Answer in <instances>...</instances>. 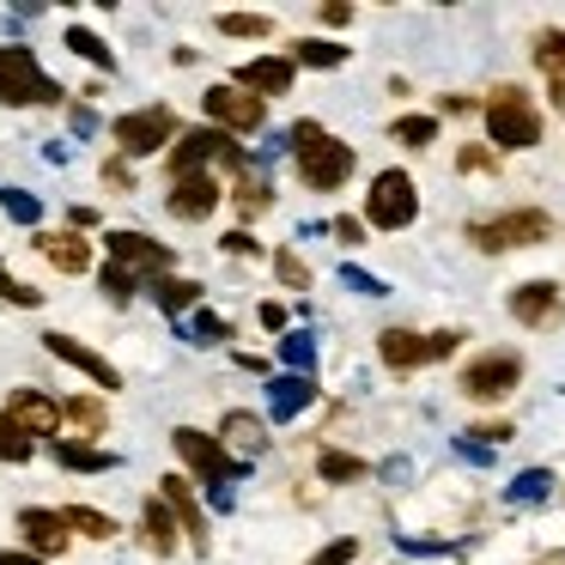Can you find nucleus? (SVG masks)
<instances>
[{
    "mask_svg": "<svg viewBox=\"0 0 565 565\" xmlns=\"http://www.w3.org/2000/svg\"><path fill=\"white\" fill-rule=\"evenodd\" d=\"M334 237L341 244H365V220H334Z\"/></svg>",
    "mask_w": 565,
    "mask_h": 565,
    "instance_id": "obj_46",
    "label": "nucleus"
},
{
    "mask_svg": "<svg viewBox=\"0 0 565 565\" xmlns=\"http://www.w3.org/2000/svg\"><path fill=\"white\" fill-rule=\"evenodd\" d=\"M395 140H402V147H431V140H438V116H402V122H395Z\"/></svg>",
    "mask_w": 565,
    "mask_h": 565,
    "instance_id": "obj_34",
    "label": "nucleus"
},
{
    "mask_svg": "<svg viewBox=\"0 0 565 565\" xmlns=\"http://www.w3.org/2000/svg\"><path fill=\"white\" fill-rule=\"evenodd\" d=\"M43 347H50L55 359H67L74 371H86V377L98 383V390H122V371H116L104 353H92V347H79L74 334H43Z\"/></svg>",
    "mask_w": 565,
    "mask_h": 565,
    "instance_id": "obj_15",
    "label": "nucleus"
},
{
    "mask_svg": "<svg viewBox=\"0 0 565 565\" xmlns=\"http://www.w3.org/2000/svg\"><path fill=\"white\" fill-rule=\"evenodd\" d=\"M38 256H50L62 274H86L92 268V244L79 232H43L38 237Z\"/></svg>",
    "mask_w": 565,
    "mask_h": 565,
    "instance_id": "obj_20",
    "label": "nucleus"
},
{
    "mask_svg": "<svg viewBox=\"0 0 565 565\" xmlns=\"http://www.w3.org/2000/svg\"><path fill=\"white\" fill-rule=\"evenodd\" d=\"M62 419H74V426L86 431V438H98V431L110 426V414H104V402H98V395H74V402L62 407Z\"/></svg>",
    "mask_w": 565,
    "mask_h": 565,
    "instance_id": "obj_27",
    "label": "nucleus"
},
{
    "mask_svg": "<svg viewBox=\"0 0 565 565\" xmlns=\"http://www.w3.org/2000/svg\"><path fill=\"white\" fill-rule=\"evenodd\" d=\"M220 438L232 444V450H244V456H256L262 444H268V438H262V419H256V414H225Z\"/></svg>",
    "mask_w": 565,
    "mask_h": 565,
    "instance_id": "obj_25",
    "label": "nucleus"
},
{
    "mask_svg": "<svg viewBox=\"0 0 565 565\" xmlns=\"http://www.w3.org/2000/svg\"><path fill=\"white\" fill-rule=\"evenodd\" d=\"M262 329L280 334V329H286V310H280V305H262Z\"/></svg>",
    "mask_w": 565,
    "mask_h": 565,
    "instance_id": "obj_50",
    "label": "nucleus"
},
{
    "mask_svg": "<svg viewBox=\"0 0 565 565\" xmlns=\"http://www.w3.org/2000/svg\"><path fill=\"white\" fill-rule=\"evenodd\" d=\"M213 159H220L225 171H237V177H244V147H237L232 135H220V128H189V135L177 140V152H171V183H177V177L207 171Z\"/></svg>",
    "mask_w": 565,
    "mask_h": 565,
    "instance_id": "obj_6",
    "label": "nucleus"
},
{
    "mask_svg": "<svg viewBox=\"0 0 565 565\" xmlns=\"http://www.w3.org/2000/svg\"><path fill=\"white\" fill-rule=\"evenodd\" d=\"M347 19H353V7H341V0H329V7H322V25H347Z\"/></svg>",
    "mask_w": 565,
    "mask_h": 565,
    "instance_id": "obj_49",
    "label": "nucleus"
},
{
    "mask_svg": "<svg viewBox=\"0 0 565 565\" xmlns=\"http://www.w3.org/2000/svg\"><path fill=\"white\" fill-rule=\"evenodd\" d=\"M67 50H74V55H86V62H98V67H116V55L104 50V38H92L86 25H67Z\"/></svg>",
    "mask_w": 565,
    "mask_h": 565,
    "instance_id": "obj_33",
    "label": "nucleus"
},
{
    "mask_svg": "<svg viewBox=\"0 0 565 565\" xmlns=\"http://www.w3.org/2000/svg\"><path fill=\"white\" fill-rule=\"evenodd\" d=\"M152 292H159V305L171 310V317H183V310H195V305H201V286H195V280H177V274H164V280L152 286Z\"/></svg>",
    "mask_w": 565,
    "mask_h": 565,
    "instance_id": "obj_26",
    "label": "nucleus"
},
{
    "mask_svg": "<svg viewBox=\"0 0 565 565\" xmlns=\"http://www.w3.org/2000/svg\"><path fill=\"white\" fill-rule=\"evenodd\" d=\"M140 535H147V547L159 553V559H171L177 541H183V523L171 516V504H164V499H152L147 511H140Z\"/></svg>",
    "mask_w": 565,
    "mask_h": 565,
    "instance_id": "obj_21",
    "label": "nucleus"
},
{
    "mask_svg": "<svg viewBox=\"0 0 565 565\" xmlns=\"http://www.w3.org/2000/svg\"><path fill=\"white\" fill-rule=\"evenodd\" d=\"M55 98H62V86L43 74L38 55H31L25 43H7V50H0V104L25 110V104H55Z\"/></svg>",
    "mask_w": 565,
    "mask_h": 565,
    "instance_id": "obj_4",
    "label": "nucleus"
},
{
    "mask_svg": "<svg viewBox=\"0 0 565 565\" xmlns=\"http://www.w3.org/2000/svg\"><path fill=\"white\" fill-rule=\"evenodd\" d=\"M553 237V220L541 207H511L499 220H475L468 225V244L487 249V256H504V249H535Z\"/></svg>",
    "mask_w": 565,
    "mask_h": 565,
    "instance_id": "obj_2",
    "label": "nucleus"
},
{
    "mask_svg": "<svg viewBox=\"0 0 565 565\" xmlns=\"http://www.w3.org/2000/svg\"><path fill=\"white\" fill-rule=\"evenodd\" d=\"M220 249H232V256H256V237H249V232H225Z\"/></svg>",
    "mask_w": 565,
    "mask_h": 565,
    "instance_id": "obj_43",
    "label": "nucleus"
},
{
    "mask_svg": "<svg viewBox=\"0 0 565 565\" xmlns=\"http://www.w3.org/2000/svg\"><path fill=\"white\" fill-rule=\"evenodd\" d=\"M171 444H177V456H183L201 480H207V487H225V480L244 475V456H232L220 438H207V431H195V426H177Z\"/></svg>",
    "mask_w": 565,
    "mask_h": 565,
    "instance_id": "obj_7",
    "label": "nucleus"
},
{
    "mask_svg": "<svg viewBox=\"0 0 565 565\" xmlns=\"http://www.w3.org/2000/svg\"><path fill=\"white\" fill-rule=\"evenodd\" d=\"M280 359L292 365V377H310V365H317V347H310L305 334H286V341H280Z\"/></svg>",
    "mask_w": 565,
    "mask_h": 565,
    "instance_id": "obj_36",
    "label": "nucleus"
},
{
    "mask_svg": "<svg viewBox=\"0 0 565 565\" xmlns=\"http://www.w3.org/2000/svg\"><path fill=\"white\" fill-rule=\"evenodd\" d=\"M547 492H553V475L547 468H529V475H516L511 499H547Z\"/></svg>",
    "mask_w": 565,
    "mask_h": 565,
    "instance_id": "obj_39",
    "label": "nucleus"
},
{
    "mask_svg": "<svg viewBox=\"0 0 565 565\" xmlns=\"http://www.w3.org/2000/svg\"><path fill=\"white\" fill-rule=\"evenodd\" d=\"M159 487H164L159 499L171 504V516H177V523H183V535H189V541H195V547H201V541H207V523H201V504L189 499V480H183V475H164Z\"/></svg>",
    "mask_w": 565,
    "mask_h": 565,
    "instance_id": "obj_22",
    "label": "nucleus"
},
{
    "mask_svg": "<svg viewBox=\"0 0 565 565\" xmlns=\"http://www.w3.org/2000/svg\"><path fill=\"white\" fill-rule=\"evenodd\" d=\"M310 402H317V383L310 377H274L268 383V414L274 419H298Z\"/></svg>",
    "mask_w": 565,
    "mask_h": 565,
    "instance_id": "obj_23",
    "label": "nucleus"
},
{
    "mask_svg": "<svg viewBox=\"0 0 565 565\" xmlns=\"http://www.w3.org/2000/svg\"><path fill=\"white\" fill-rule=\"evenodd\" d=\"M213 207H220V183H213L207 171L177 177V183H171V213H177V220H189V225H195V220H207Z\"/></svg>",
    "mask_w": 565,
    "mask_h": 565,
    "instance_id": "obj_17",
    "label": "nucleus"
},
{
    "mask_svg": "<svg viewBox=\"0 0 565 565\" xmlns=\"http://www.w3.org/2000/svg\"><path fill=\"white\" fill-rule=\"evenodd\" d=\"M456 164H462V171H492V152L468 147V152H462V159H456Z\"/></svg>",
    "mask_w": 565,
    "mask_h": 565,
    "instance_id": "obj_48",
    "label": "nucleus"
},
{
    "mask_svg": "<svg viewBox=\"0 0 565 565\" xmlns=\"http://www.w3.org/2000/svg\"><path fill=\"white\" fill-rule=\"evenodd\" d=\"M225 38H274V19L268 13H220Z\"/></svg>",
    "mask_w": 565,
    "mask_h": 565,
    "instance_id": "obj_29",
    "label": "nucleus"
},
{
    "mask_svg": "<svg viewBox=\"0 0 565 565\" xmlns=\"http://www.w3.org/2000/svg\"><path fill=\"white\" fill-rule=\"evenodd\" d=\"M104 249H110V262H122L128 274H171V249L159 244V237H147V232H110L104 237Z\"/></svg>",
    "mask_w": 565,
    "mask_h": 565,
    "instance_id": "obj_11",
    "label": "nucleus"
},
{
    "mask_svg": "<svg viewBox=\"0 0 565 565\" xmlns=\"http://www.w3.org/2000/svg\"><path fill=\"white\" fill-rule=\"evenodd\" d=\"M31 456H38V444H31L13 419L0 414V462H31Z\"/></svg>",
    "mask_w": 565,
    "mask_h": 565,
    "instance_id": "obj_31",
    "label": "nucleus"
},
{
    "mask_svg": "<svg viewBox=\"0 0 565 565\" xmlns=\"http://www.w3.org/2000/svg\"><path fill=\"white\" fill-rule=\"evenodd\" d=\"M19 535H25V547L38 559H55V553H67L74 529L62 523V511H19Z\"/></svg>",
    "mask_w": 565,
    "mask_h": 565,
    "instance_id": "obj_16",
    "label": "nucleus"
},
{
    "mask_svg": "<svg viewBox=\"0 0 565 565\" xmlns=\"http://www.w3.org/2000/svg\"><path fill=\"white\" fill-rule=\"evenodd\" d=\"M535 67L547 74V104L565 110V31H541L535 38Z\"/></svg>",
    "mask_w": 565,
    "mask_h": 565,
    "instance_id": "obj_19",
    "label": "nucleus"
},
{
    "mask_svg": "<svg viewBox=\"0 0 565 565\" xmlns=\"http://www.w3.org/2000/svg\"><path fill=\"white\" fill-rule=\"evenodd\" d=\"M0 207L13 213L19 225H38V220H43V201H38V195H25V189H0Z\"/></svg>",
    "mask_w": 565,
    "mask_h": 565,
    "instance_id": "obj_35",
    "label": "nucleus"
},
{
    "mask_svg": "<svg viewBox=\"0 0 565 565\" xmlns=\"http://www.w3.org/2000/svg\"><path fill=\"white\" fill-rule=\"evenodd\" d=\"M487 135H492V147H504V152H529L541 140V110L529 104V92H516V86H499L487 98Z\"/></svg>",
    "mask_w": 565,
    "mask_h": 565,
    "instance_id": "obj_3",
    "label": "nucleus"
},
{
    "mask_svg": "<svg viewBox=\"0 0 565 565\" xmlns=\"http://www.w3.org/2000/svg\"><path fill=\"white\" fill-rule=\"evenodd\" d=\"M511 317L523 322V329H559V317H565L559 286H553V280H523L511 292Z\"/></svg>",
    "mask_w": 565,
    "mask_h": 565,
    "instance_id": "obj_13",
    "label": "nucleus"
},
{
    "mask_svg": "<svg viewBox=\"0 0 565 565\" xmlns=\"http://www.w3.org/2000/svg\"><path fill=\"white\" fill-rule=\"evenodd\" d=\"M516 383H523V359H516V353H480L475 365L462 371V395H468V402H504Z\"/></svg>",
    "mask_w": 565,
    "mask_h": 565,
    "instance_id": "obj_8",
    "label": "nucleus"
},
{
    "mask_svg": "<svg viewBox=\"0 0 565 565\" xmlns=\"http://www.w3.org/2000/svg\"><path fill=\"white\" fill-rule=\"evenodd\" d=\"M377 353L390 371H414V365H431V341L414 329H383L377 334Z\"/></svg>",
    "mask_w": 565,
    "mask_h": 565,
    "instance_id": "obj_18",
    "label": "nucleus"
},
{
    "mask_svg": "<svg viewBox=\"0 0 565 565\" xmlns=\"http://www.w3.org/2000/svg\"><path fill=\"white\" fill-rule=\"evenodd\" d=\"M468 438H487V444H504V438H511V426H504V419H492V426H475V431H468Z\"/></svg>",
    "mask_w": 565,
    "mask_h": 565,
    "instance_id": "obj_47",
    "label": "nucleus"
},
{
    "mask_svg": "<svg viewBox=\"0 0 565 565\" xmlns=\"http://www.w3.org/2000/svg\"><path fill=\"white\" fill-rule=\"evenodd\" d=\"M353 559H359V541L347 535V541H334V547H322L310 565H353Z\"/></svg>",
    "mask_w": 565,
    "mask_h": 565,
    "instance_id": "obj_42",
    "label": "nucleus"
},
{
    "mask_svg": "<svg viewBox=\"0 0 565 565\" xmlns=\"http://www.w3.org/2000/svg\"><path fill=\"white\" fill-rule=\"evenodd\" d=\"M0 298H7V305H25V310H38V305H43V292H38V286L13 280V274H7V262H0Z\"/></svg>",
    "mask_w": 565,
    "mask_h": 565,
    "instance_id": "obj_38",
    "label": "nucleus"
},
{
    "mask_svg": "<svg viewBox=\"0 0 565 565\" xmlns=\"http://www.w3.org/2000/svg\"><path fill=\"white\" fill-rule=\"evenodd\" d=\"M177 135V116L164 110V104H152V110H128L122 122H116V147L128 152V159H147V152L171 147Z\"/></svg>",
    "mask_w": 565,
    "mask_h": 565,
    "instance_id": "obj_9",
    "label": "nucleus"
},
{
    "mask_svg": "<svg viewBox=\"0 0 565 565\" xmlns=\"http://www.w3.org/2000/svg\"><path fill=\"white\" fill-rule=\"evenodd\" d=\"M62 523L74 529V535H92V541H110V535H116V523H110L104 511H92V504H67Z\"/></svg>",
    "mask_w": 565,
    "mask_h": 565,
    "instance_id": "obj_28",
    "label": "nucleus"
},
{
    "mask_svg": "<svg viewBox=\"0 0 565 565\" xmlns=\"http://www.w3.org/2000/svg\"><path fill=\"white\" fill-rule=\"evenodd\" d=\"M50 450H55V462L74 468V475H98V468H110V456H104V450H92V444H74V438H55Z\"/></svg>",
    "mask_w": 565,
    "mask_h": 565,
    "instance_id": "obj_24",
    "label": "nucleus"
},
{
    "mask_svg": "<svg viewBox=\"0 0 565 565\" xmlns=\"http://www.w3.org/2000/svg\"><path fill=\"white\" fill-rule=\"evenodd\" d=\"M195 334H201V341H225V322L207 317V310H195Z\"/></svg>",
    "mask_w": 565,
    "mask_h": 565,
    "instance_id": "obj_44",
    "label": "nucleus"
},
{
    "mask_svg": "<svg viewBox=\"0 0 565 565\" xmlns=\"http://www.w3.org/2000/svg\"><path fill=\"white\" fill-rule=\"evenodd\" d=\"M7 419H13L31 444L55 438V431H62V402H50L43 390H13V395H7Z\"/></svg>",
    "mask_w": 565,
    "mask_h": 565,
    "instance_id": "obj_12",
    "label": "nucleus"
},
{
    "mask_svg": "<svg viewBox=\"0 0 565 565\" xmlns=\"http://www.w3.org/2000/svg\"><path fill=\"white\" fill-rule=\"evenodd\" d=\"M298 62H305V67H341L347 50H341V43H322V38H305V43H298V55H292V67Z\"/></svg>",
    "mask_w": 565,
    "mask_h": 565,
    "instance_id": "obj_30",
    "label": "nucleus"
},
{
    "mask_svg": "<svg viewBox=\"0 0 565 565\" xmlns=\"http://www.w3.org/2000/svg\"><path fill=\"white\" fill-rule=\"evenodd\" d=\"M419 220V189L407 171H377L371 177V195H365V225L377 232H407Z\"/></svg>",
    "mask_w": 565,
    "mask_h": 565,
    "instance_id": "obj_5",
    "label": "nucleus"
},
{
    "mask_svg": "<svg viewBox=\"0 0 565 565\" xmlns=\"http://www.w3.org/2000/svg\"><path fill=\"white\" fill-rule=\"evenodd\" d=\"M0 565H50V559H38V553H0Z\"/></svg>",
    "mask_w": 565,
    "mask_h": 565,
    "instance_id": "obj_51",
    "label": "nucleus"
},
{
    "mask_svg": "<svg viewBox=\"0 0 565 565\" xmlns=\"http://www.w3.org/2000/svg\"><path fill=\"white\" fill-rule=\"evenodd\" d=\"M341 280L353 286V292H365V298H377V292H383V280H371V274H359V268H347Z\"/></svg>",
    "mask_w": 565,
    "mask_h": 565,
    "instance_id": "obj_45",
    "label": "nucleus"
},
{
    "mask_svg": "<svg viewBox=\"0 0 565 565\" xmlns=\"http://www.w3.org/2000/svg\"><path fill=\"white\" fill-rule=\"evenodd\" d=\"M201 110L220 122V135H256L262 122H268V104L262 98H249V92H237V86H213L207 98H201Z\"/></svg>",
    "mask_w": 565,
    "mask_h": 565,
    "instance_id": "obj_10",
    "label": "nucleus"
},
{
    "mask_svg": "<svg viewBox=\"0 0 565 565\" xmlns=\"http://www.w3.org/2000/svg\"><path fill=\"white\" fill-rule=\"evenodd\" d=\"M292 164L298 177H305V189H317V195H329V189H341L347 177H353V147L347 140H334L322 122H298L292 128Z\"/></svg>",
    "mask_w": 565,
    "mask_h": 565,
    "instance_id": "obj_1",
    "label": "nucleus"
},
{
    "mask_svg": "<svg viewBox=\"0 0 565 565\" xmlns=\"http://www.w3.org/2000/svg\"><path fill=\"white\" fill-rule=\"evenodd\" d=\"M322 480H359L365 475V462H359V456H347V450H322Z\"/></svg>",
    "mask_w": 565,
    "mask_h": 565,
    "instance_id": "obj_37",
    "label": "nucleus"
},
{
    "mask_svg": "<svg viewBox=\"0 0 565 565\" xmlns=\"http://www.w3.org/2000/svg\"><path fill=\"white\" fill-rule=\"evenodd\" d=\"M98 280H104V292H110L116 305H128V298L140 292V274H128L122 262H104V268H98Z\"/></svg>",
    "mask_w": 565,
    "mask_h": 565,
    "instance_id": "obj_32",
    "label": "nucleus"
},
{
    "mask_svg": "<svg viewBox=\"0 0 565 565\" xmlns=\"http://www.w3.org/2000/svg\"><path fill=\"white\" fill-rule=\"evenodd\" d=\"M274 274H280V280L292 286V292H305V286H310V268L292 256V249H280V256H274Z\"/></svg>",
    "mask_w": 565,
    "mask_h": 565,
    "instance_id": "obj_40",
    "label": "nucleus"
},
{
    "mask_svg": "<svg viewBox=\"0 0 565 565\" xmlns=\"http://www.w3.org/2000/svg\"><path fill=\"white\" fill-rule=\"evenodd\" d=\"M292 79H298V67L286 62V55H256V62L237 67L232 86L249 92V98H286V92H292Z\"/></svg>",
    "mask_w": 565,
    "mask_h": 565,
    "instance_id": "obj_14",
    "label": "nucleus"
},
{
    "mask_svg": "<svg viewBox=\"0 0 565 565\" xmlns=\"http://www.w3.org/2000/svg\"><path fill=\"white\" fill-rule=\"evenodd\" d=\"M237 207H244V213H262V207H268V183H256V177H237Z\"/></svg>",
    "mask_w": 565,
    "mask_h": 565,
    "instance_id": "obj_41",
    "label": "nucleus"
}]
</instances>
